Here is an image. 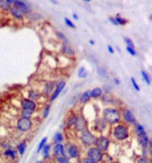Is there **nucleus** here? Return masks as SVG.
Returning <instances> with one entry per match:
<instances>
[{"label":"nucleus","mask_w":152,"mask_h":163,"mask_svg":"<svg viewBox=\"0 0 152 163\" xmlns=\"http://www.w3.org/2000/svg\"><path fill=\"white\" fill-rule=\"evenodd\" d=\"M112 81H114V84H115V85H117V86H119V85H121V81L120 80H119V78H114V80H112Z\"/></svg>","instance_id":"49530a36"},{"label":"nucleus","mask_w":152,"mask_h":163,"mask_svg":"<svg viewBox=\"0 0 152 163\" xmlns=\"http://www.w3.org/2000/svg\"><path fill=\"white\" fill-rule=\"evenodd\" d=\"M26 147H27V143H26V141L20 142V143L17 145L16 149H17V153L19 154V156H22L23 155L24 152H26Z\"/></svg>","instance_id":"bb28decb"},{"label":"nucleus","mask_w":152,"mask_h":163,"mask_svg":"<svg viewBox=\"0 0 152 163\" xmlns=\"http://www.w3.org/2000/svg\"><path fill=\"white\" fill-rule=\"evenodd\" d=\"M50 111H51V104H46L45 107L43 108V112H42V117L43 118H47L49 116V114H50Z\"/></svg>","instance_id":"7c9ffc66"},{"label":"nucleus","mask_w":152,"mask_h":163,"mask_svg":"<svg viewBox=\"0 0 152 163\" xmlns=\"http://www.w3.org/2000/svg\"><path fill=\"white\" fill-rule=\"evenodd\" d=\"M112 163H120V162H117V161H114V162H112Z\"/></svg>","instance_id":"3c124183"},{"label":"nucleus","mask_w":152,"mask_h":163,"mask_svg":"<svg viewBox=\"0 0 152 163\" xmlns=\"http://www.w3.org/2000/svg\"><path fill=\"white\" fill-rule=\"evenodd\" d=\"M53 141L55 144H59V143H62L64 141V136L61 132H57L56 134L54 135L53 137Z\"/></svg>","instance_id":"c85d7f7f"},{"label":"nucleus","mask_w":152,"mask_h":163,"mask_svg":"<svg viewBox=\"0 0 152 163\" xmlns=\"http://www.w3.org/2000/svg\"><path fill=\"white\" fill-rule=\"evenodd\" d=\"M3 155H4L6 158L10 159V160H16L17 159V152L12 148H8V149H5L4 152H3Z\"/></svg>","instance_id":"aec40b11"},{"label":"nucleus","mask_w":152,"mask_h":163,"mask_svg":"<svg viewBox=\"0 0 152 163\" xmlns=\"http://www.w3.org/2000/svg\"><path fill=\"white\" fill-rule=\"evenodd\" d=\"M141 75L143 78V80H144V82L146 84H147L148 86L151 85V80H150V77H149L148 72L145 71H141Z\"/></svg>","instance_id":"473e14b6"},{"label":"nucleus","mask_w":152,"mask_h":163,"mask_svg":"<svg viewBox=\"0 0 152 163\" xmlns=\"http://www.w3.org/2000/svg\"><path fill=\"white\" fill-rule=\"evenodd\" d=\"M126 51L130 54L131 56H136V55H137L136 50H135V49H132V48H130V47H127V46H126Z\"/></svg>","instance_id":"37998d69"},{"label":"nucleus","mask_w":152,"mask_h":163,"mask_svg":"<svg viewBox=\"0 0 152 163\" xmlns=\"http://www.w3.org/2000/svg\"><path fill=\"white\" fill-rule=\"evenodd\" d=\"M66 86V82L65 81H59V82H56V87H55V90L53 91V93L51 94V96L49 97V101L50 102H53L55 101L56 99L59 97V95L62 93V91L64 90Z\"/></svg>","instance_id":"1a4fd4ad"},{"label":"nucleus","mask_w":152,"mask_h":163,"mask_svg":"<svg viewBox=\"0 0 152 163\" xmlns=\"http://www.w3.org/2000/svg\"><path fill=\"white\" fill-rule=\"evenodd\" d=\"M36 163H45V161H44V160H40V161L36 162Z\"/></svg>","instance_id":"8fccbe9b"},{"label":"nucleus","mask_w":152,"mask_h":163,"mask_svg":"<svg viewBox=\"0 0 152 163\" xmlns=\"http://www.w3.org/2000/svg\"><path fill=\"white\" fill-rule=\"evenodd\" d=\"M109 145H111V139H109V137L105 135H99L95 138V142H94L93 146L99 151H102V153H105L109 150Z\"/></svg>","instance_id":"20e7f679"},{"label":"nucleus","mask_w":152,"mask_h":163,"mask_svg":"<svg viewBox=\"0 0 152 163\" xmlns=\"http://www.w3.org/2000/svg\"><path fill=\"white\" fill-rule=\"evenodd\" d=\"M51 144H46L45 145V147L43 148L42 149V155H43V159H44V161L45 160H48V159H50L51 158V154H50V152H51Z\"/></svg>","instance_id":"412c9836"},{"label":"nucleus","mask_w":152,"mask_h":163,"mask_svg":"<svg viewBox=\"0 0 152 163\" xmlns=\"http://www.w3.org/2000/svg\"><path fill=\"white\" fill-rule=\"evenodd\" d=\"M103 157V153L102 151H99L98 149H96L94 146L88 147L86 150V158L92 160L95 163H102Z\"/></svg>","instance_id":"0eeeda50"},{"label":"nucleus","mask_w":152,"mask_h":163,"mask_svg":"<svg viewBox=\"0 0 152 163\" xmlns=\"http://www.w3.org/2000/svg\"><path fill=\"white\" fill-rule=\"evenodd\" d=\"M78 78H85L88 75V72H87V71H86V68L85 67H80L79 68V71H78Z\"/></svg>","instance_id":"f704fd0d"},{"label":"nucleus","mask_w":152,"mask_h":163,"mask_svg":"<svg viewBox=\"0 0 152 163\" xmlns=\"http://www.w3.org/2000/svg\"><path fill=\"white\" fill-rule=\"evenodd\" d=\"M134 132H135V134L137 135V137H138V136L147 134L145 131V128L141 125V123H136V125H134Z\"/></svg>","instance_id":"393cba45"},{"label":"nucleus","mask_w":152,"mask_h":163,"mask_svg":"<svg viewBox=\"0 0 152 163\" xmlns=\"http://www.w3.org/2000/svg\"><path fill=\"white\" fill-rule=\"evenodd\" d=\"M106 49H108V51L111 54H115V50H114V48H112V45H108V47H106Z\"/></svg>","instance_id":"a18cd8bd"},{"label":"nucleus","mask_w":152,"mask_h":163,"mask_svg":"<svg viewBox=\"0 0 152 163\" xmlns=\"http://www.w3.org/2000/svg\"><path fill=\"white\" fill-rule=\"evenodd\" d=\"M20 106L22 110H27V111H33V112H35L36 107H38V104H36V102L30 100L29 98H22L20 102Z\"/></svg>","instance_id":"9d476101"},{"label":"nucleus","mask_w":152,"mask_h":163,"mask_svg":"<svg viewBox=\"0 0 152 163\" xmlns=\"http://www.w3.org/2000/svg\"><path fill=\"white\" fill-rule=\"evenodd\" d=\"M73 129H74L77 132H81L85 131V129H88V122H87V120L84 118L83 115L78 116L77 121H76L75 125L73 126Z\"/></svg>","instance_id":"9b49d317"},{"label":"nucleus","mask_w":152,"mask_h":163,"mask_svg":"<svg viewBox=\"0 0 152 163\" xmlns=\"http://www.w3.org/2000/svg\"><path fill=\"white\" fill-rule=\"evenodd\" d=\"M102 118L109 125H115L122 122L120 109L116 107H105L102 110Z\"/></svg>","instance_id":"f03ea898"},{"label":"nucleus","mask_w":152,"mask_h":163,"mask_svg":"<svg viewBox=\"0 0 152 163\" xmlns=\"http://www.w3.org/2000/svg\"><path fill=\"white\" fill-rule=\"evenodd\" d=\"M60 156H65V146H64L62 143L55 144L53 147V157L54 158L60 157Z\"/></svg>","instance_id":"2eb2a0df"},{"label":"nucleus","mask_w":152,"mask_h":163,"mask_svg":"<svg viewBox=\"0 0 152 163\" xmlns=\"http://www.w3.org/2000/svg\"><path fill=\"white\" fill-rule=\"evenodd\" d=\"M54 159H55V163H72L67 156L56 157V158H54Z\"/></svg>","instance_id":"2f4dec72"},{"label":"nucleus","mask_w":152,"mask_h":163,"mask_svg":"<svg viewBox=\"0 0 152 163\" xmlns=\"http://www.w3.org/2000/svg\"><path fill=\"white\" fill-rule=\"evenodd\" d=\"M80 163H95V162H93L92 160H90V159L86 158V157H84V158H82L80 160Z\"/></svg>","instance_id":"c03bdc74"},{"label":"nucleus","mask_w":152,"mask_h":163,"mask_svg":"<svg viewBox=\"0 0 152 163\" xmlns=\"http://www.w3.org/2000/svg\"><path fill=\"white\" fill-rule=\"evenodd\" d=\"M65 156L69 159H80L81 151L75 143H68L65 146Z\"/></svg>","instance_id":"423d86ee"},{"label":"nucleus","mask_w":152,"mask_h":163,"mask_svg":"<svg viewBox=\"0 0 152 163\" xmlns=\"http://www.w3.org/2000/svg\"><path fill=\"white\" fill-rule=\"evenodd\" d=\"M109 125L105 122V120L102 118H98L95 121V129H97V131H99V132H103L105 129H106V126H108Z\"/></svg>","instance_id":"4be33fe9"},{"label":"nucleus","mask_w":152,"mask_h":163,"mask_svg":"<svg viewBox=\"0 0 152 163\" xmlns=\"http://www.w3.org/2000/svg\"><path fill=\"white\" fill-rule=\"evenodd\" d=\"M114 19L118 26H125L128 23V20L126 19H124V17L120 16V14H117L116 16H114Z\"/></svg>","instance_id":"c756f323"},{"label":"nucleus","mask_w":152,"mask_h":163,"mask_svg":"<svg viewBox=\"0 0 152 163\" xmlns=\"http://www.w3.org/2000/svg\"><path fill=\"white\" fill-rule=\"evenodd\" d=\"M89 44L92 45V46H93V45L95 44V42H94V40H90V41H89Z\"/></svg>","instance_id":"09e8293b"},{"label":"nucleus","mask_w":152,"mask_h":163,"mask_svg":"<svg viewBox=\"0 0 152 163\" xmlns=\"http://www.w3.org/2000/svg\"><path fill=\"white\" fill-rule=\"evenodd\" d=\"M102 102L106 105H116V101H117V99L115 97H112L109 94H105V95H102Z\"/></svg>","instance_id":"b1692460"},{"label":"nucleus","mask_w":152,"mask_h":163,"mask_svg":"<svg viewBox=\"0 0 152 163\" xmlns=\"http://www.w3.org/2000/svg\"><path fill=\"white\" fill-rule=\"evenodd\" d=\"M49 163H55V162H49Z\"/></svg>","instance_id":"603ef678"},{"label":"nucleus","mask_w":152,"mask_h":163,"mask_svg":"<svg viewBox=\"0 0 152 163\" xmlns=\"http://www.w3.org/2000/svg\"><path fill=\"white\" fill-rule=\"evenodd\" d=\"M55 87H56V81H48L44 84V87H43L42 90V95H44L45 97H50L51 94L53 93L55 90Z\"/></svg>","instance_id":"f8f14e48"},{"label":"nucleus","mask_w":152,"mask_h":163,"mask_svg":"<svg viewBox=\"0 0 152 163\" xmlns=\"http://www.w3.org/2000/svg\"><path fill=\"white\" fill-rule=\"evenodd\" d=\"M61 52L67 57H74L75 55L74 49L69 44H65V43H63L62 46H61Z\"/></svg>","instance_id":"f3484780"},{"label":"nucleus","mask_w":152,"mask_h":163,"mask_svg":"<svg viewBox=\"0 0 152 163\" xmlns=\"http://www.w3.org/2000/svg\"><path fill=\"white\" fill-rule=\"evenodd\" d=\"M33 120L32 118H24L20 117L16 120V129L20 132H27L33 128Z\"/></svg>","instance_id":"6e6552de"},{"label":"nucleus","mask_w":152,"mask_h":163,"mask_svg":"<svg viewBox=\"0 0 152 163\" xmlns=\"http://www.w3.org/2000/svg\"><path fill=\"white\" fill-rule=\"evenodd\" d=\"M90 100H91V97H90V91H89V90H87V91L82 93L81 96H80V103L86 104Z\"/></svg>","instance_id":"a878e982"},{"label":"nucleus","mask_w":152,"mask_h":163,"mask_svg":"<svg viewBox=\"0 0 152 163\" xmlns=\"http://www.w3.org/2000/svg\"><path fill=\"white\" fill-rule=\"evenodd\" d=\"M12 0H0V8H2L3 10H9V8L12 5Z\"/></svg>","instance_id":"cd10ccee"},{"label":"nucleus","mask_w":152,"mask_h":163,"mask_svg":"<svg viewBox=\"0 0 152 163\" xmlns=\"http://www.w3.org/2000/svg\"><path fill=\"white\" fill-rule=\"evenodd\" d=\"M72 16H73V19H75V20H78V16H77V13H73L72 14Z\"/></svg>","instance_id":"de8ad7c7"},{"label":"nucleus","mask_w":152,"mask_h":163,"mask_svg":"<svg viewBox=\"0 0 152 163\" xmlns=\"http://www.w3.org/2000/svg\"><path fill=\"white\" fill-rule=\"evenodd\" d=\"M131 84H132V86H133V88L136 90L137 92H139L140 91V87H139V85L137 84V82L135 81V78H131Z\"/></svg>","instance_id":"a19ab883"},{"label":"nucleus","mask_w":152,"mask_h":163,"mask_svg":"<svg viewBox=\"0 0 152 163\" xmlns=\"http://www.w3.org/2000/svg\"><path fill=\"white\" fill-rule=\"evenodd\" d=\"M47 143H48V138H47V137H45V138L43 139V140L39 143L38 148H36V153H40V152H41L42 149L45 147V145L47 144Z\"/></svg>","instance_id":"72a5a7b5"},{"label":"nucleus","mask_w":152,"mask_h":163,"mask_svg":"<svg viewBox=\"0 0 152 163\" xmlns=\"http://www.w3.org/2000/svg\"><path fill=\"white\" fill-rule=\"evenodd\" d=\"M41 97H42V94L38 91V90L32 89L29 91V99H30V100L36 102Z\"/></svg>","instance_id":"5701e85b"},{"label":"nucleus","mask_w":152,"mask_h":163,"mask_svg":"<svg viewBox=\"0 0 152 163\" xmlns=\"http://www.w3.org/2000/svg\"><path fill=\"white\" fill-rule=\"evenodd\" d=\"M14 163H16V162H14Z\"/></svg>","instance_id":"864d4df0"},{"label":"nucleus","mask_w":152,"mask_h":163,"mask_svg":"<svg viewBox=\"0 0 152 163\" xmlns=\"http://www.w3.org/2000/svg\"><path fill=\"white\" fill-rule=\"evenodd\" d=\"M8 11L10 13L12 17L15 20H23L24 19H26V14H24L22 11H20L19 9H17V8H15L13 6H10Z\"/></svg>","instance_id":"dca6fc26"},{"label":"nucleus","mask_w":152,"mask_h":163,"mask_svg":"<svg viewBox=\"0 0 152 163\" xmlns=\"http://www.w3.org/2000/svg\"><path fill=\"white\" fill-rule=\"evenodd\" d=\"M79 141L81 142V144L85 147H91L94 145L95 142V136L93 132H91L89 129H85V131L79 132Z\"/></svg>","instance_id":"39448f33"},{"label":"nucleus","mask_w":152,"mask_h":163,"mask_svg":"<svg viewBox=\"0 0 152 163\" xmlns=\"http://www.w3.org/2000/svg\"><path fill=\"white\" fill-rule=\"evenodd\" d=\"M136 163H151V158H148V157H144V156H140L137 158Z\"/></svg>","instance_id":"e433bc0d"},{"label":"nucleus","mask_w":152,"mask_h":163,"mask_svg":"<svg viewBox=\"0 0 152 163\" xmlns=\"http://www.w3.org/2000/svg\"><path fill=\"white\" fill-rule=\"evenodd\" d=\"M33 115V111H27V110H22L20 111V117H24V118H32Z\"/></svg>","instance_id":"c9c22d12"},{"label":"nucleus","mask_w":152,"mask_h":163,"mask_svg":"<svg viewBox=\"0 0 152 163\" xmlns=\"http://www.w3.org/2000/svg\"><path fill=\"white\" fill-rule=\"evenodd\" d=\"M89 91H90L91 99H99L103 95V89L99 88V87H95V88H93L92 90H89Z\"/></svg>","instance_id":"6ab92c4d"},{"label":"nucleus","mask_w":152,"mask_h":163,"mask_svg":"<svg viewBox=\"0 0 152 163\" xmlns=\"http://www.w3.org/2000/svg\"><path fill=\"white\" fill-rule=\"evenodd\" d=\"M112 136L115 141L117 142H125L130 137V129L126 123L120 122L118 125H112Z\"/></svg>","instance_id":"f257e3e1"},{"label":"nucleus","mask_w":152,"mask_h":163,"mask_svg":"<svg viewBox=\"0 0 152 163\" xmlns=\"http://www.w3.org/2000/svg\"><path fill=\"white\" fill-rule=\"evenodd\" d=\"M124 41L126 42L127 47H130V48H132V49H136L135 44H134V42L132 41V39H130V38H128V37H125L124 38Z\"/></svg>","instance_id":"58836bf2"},{"label":"nucleus","mask_w":152,"mask_h":163,"mask_svg":"<svg viewBox=\"0 0 152 163\" xmlns=\"http://www.w3.org/2000/svg\"><path fill=\"white\" fill-rule=\"evenodd\" d=\"M120 113H121V119L127 125H135L136 123H138L135 114H134V112L130 108H127V107L122 108L120 110Z\"/></svg>","instance_id":"7ed1b4c3"},{"label":"nucleus","mask_w":152,"mask_h":163,"mask_svg":"<svg viewBox=\"0 0 152 163\" xmlns=\"http://www.w3.org/2000/svg\"><path fill=\"white\" fill-rule=\"evenodd\" d=\"M56 36L58 37V39H59V40L63 41L65 44H68V39H67V37L63 34L62 32H57L56 33Z\"/></svg>","instance_id":"4c0bfd02"},{"label":"nucleus","mask_w":152,"mask_h":163,"mask_svg":"<svg viewBox=\"0 0 152 163\" xmlns=\"http://www.w3.org/2000/svg\"><path fill=\"white\" fill-rule=\"evenodd\" d=\"M11 6H13L15 8H17V9H19L20 11H22L24 14H26V16L29 13H32V8H30L29 3L23 2V1H19V0H15V1L12 2Z\"/></svg>","instance_id":"ddd939ff"},{"label":"nucleus","mask_w":152,"mask_h":163,"mask_svg":"<svg viewBox=\"0 0 152 163\" xmlns=\"http://www.w3.org/2000/svg\"><path fill=\"white\" fill-rule=\"evenodd\" d=\"M78 114L77 113H72L70 114V115L67 117L66 119V122H65V128L66 129H71L73 126L75 125L76 121H77V118H78Z\"/></svg>","instance_id":"a211bd4d"},{"label":"nucleus","mask_w":152,"mask_h":163,"mask_svg":"<svg viewBox=\"0 0 152 163\" xmlns=\"http://www.w3.org/2000/svg\"><path fill=\"white\" fill-rule=\"evenodd\" d=\"M137 140H138V143H139L140 146H141L142 149L151 148V140H150V138L148 137L147 134L142 135V136H138V137H137Z\"/></svg>","instance_id":"4468645a"},{"label":"nucleus","mask_w":152,"mask_h":163,"mask_svg":"<svg viewBox=\"0 0 152 163\" xmlns=\"http://www.w3.org/2000/svg\"><path fill=\"white\" fill-rule=\"evenodd\" d=\"M64 22H65L66 26H67V27H69L70 29H75V25L72 23V20H70L69 19H67V17H65V19H64Z\"/></svg>","instance_id":"79ce46f5"},{"label":"nucleus","mask_w":152,"mask_h":163,"mask_svg":"<svg viewBox=\"0 0 152 163\" xmlns=\"http://www.w3.org/2000/svg\"><path fill=\"white\" fill-rule=\"evenodd\" d=\"M97 72H98V75H100V77H102L105 78H109V75H108V74H106V71L105 68L98 67L97 68Z\"/></svg>","instance_id":"ea45409f"}]
</instances>
